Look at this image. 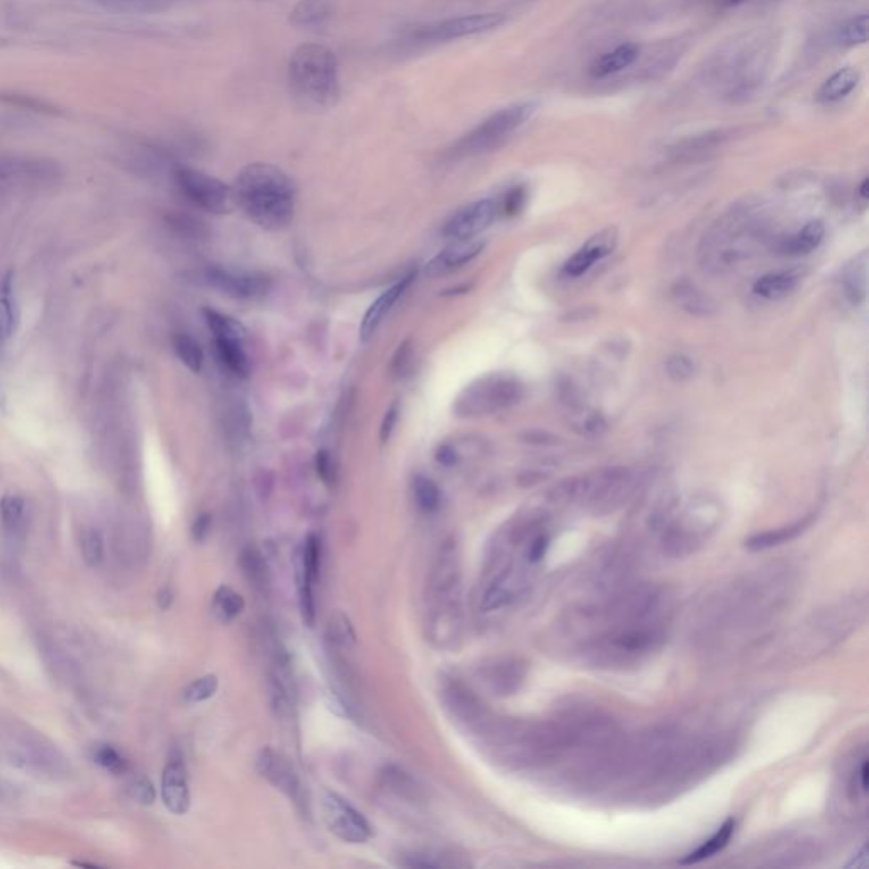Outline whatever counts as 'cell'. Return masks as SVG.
Wrapping results in <instances>:
<instances>
[{
  "instance_id": "277c9868",
  "label": "cell",
  "mask_w": 869,
  "mask_h": 869,
  "mask_svg": "<svg viewBox=\"0 0 869 869\" xmlns=\"http://www.w3.org/2000/svg\"><path fill=\"white\" fill-rule=\"evenodd\" d=\"M523 396L522 382L508 374H491L469 386L457 401L462 416H484L512 408Z\"/></svg>"
},
{
  "instance_id": "2e32d148",
  "label": "cell",
  "mask_w": 869,
  "mask_h": 869,
  "mask_svg": "<svg viewBox=\"0 0 869 869\" xmlns=\"http://www.w3.org/2000/svg\"><path fill=\"white\" fill-rule=\"evenodd\" d=\"M413 279H414V272H409L408 275H405L401 280H397L392 288L384 290L375 299L371 307L367 309V313L362 320V324H360V340L367 341L374 335L379 324L382 323V320L388 316V313L396 305V301L405 294V290L408 289Z\"/></svg>"
},
{
  "instance_id": "83f0119b",
  "label": "cell",
  "mask_w": 869,
  "mask_h": 869,
  "mask_svg": "<svg viewBox=\"0 0 869 869\" xmlns=\"http://www.w3.org/2000/svg\"><path fill=\"white\" fill-rule=\"evenodd\" d=\"M173 350L179 360L192 371L194 374H199L205 363V354L203 348L197 341L194 340L190 335L179 333L173 337Z\"/></svg>"
},
{
  "instance_id": "ac0fdd59",
  "label": "cell",
  "mask_w": 869,
  "mask_h": 869,
  "mask_svg": "<svg viewBox=\"0 0 869 869\" xmlns=\"http://www.w3.org/2000/svg\"><path fill=\"white\" fill-rule=\"evenodd\" d=\"M18 326V306L14 294V272L9 271L0 279V357Z\"/></svg>"
},
{
  "instance_id": "bcb514c9",
  "label": "cell",
  "mask_w": 869,
  "mask_h": 869,
  "mask_svg": "<svg viewBox=\"0 0 869 869\" xmlns=\"http://www.w3.org/2000/svg\"><path fill=\"white\" fill-rule=\"evenodd\" d=\"M437 461L444 464V465H452V464H455V461H457V454H455V450L450 445H445V447H442L439 450Z\"/></svg>"
},
{
  "instance_id": "74e56055",
  "label": "cell",
  "mask_w": 869,
  "mask_h": 869,
  "mask_svg": "<svg viewBox=\"0 0 869 869\" xmlns=\"http://www.w3.org/2000/svg\"><path fill=\"white\" fill-rule=\"evenodd\" d=\"M96 763L101 765L104 769H107L113 774H121L126 771V761L120 752L109 746H104L96 750Z\"/></svg>"
},
{
  "instance_id": "8d00e7d4",
  "label": "cell",
  "mask_w": 869,
  "mask_h": 869,
  "mask_svg": "<svg viewBox=\"0 0 869 869\" xmlns=\"http://www.w3.org/2000/svg\"><path fill=\"white\" fill-rule=\"evenodd\" d=\"M82 554L84 561L90 567H97L104 559V540L97 529H87L82 535Z\"/></svg>"
},
{
  "instance_id": "4316f807",
  "label": "cell",
  "mask_w": 869,
  "mask_h": 869,
  "mask_svg": "<svg viewBox=\"0 0 869 869\" xmlns=\"http://www.w3.org/2000/svg\"><path fill=\"white\" fill-rule=\"evenodd\" d=\"M380 778H382L384 786L394 791L397 797H403V798L413 801L422 800V797H423V793H422V790H420L416 781L409 776L408 773H405L399 767H386L382 771Z\"/></svg>"
},
{
  "instance_id": "ffe728a7",
  "label": "cell",
  "mask_w": 869,
  "mask_h": 869,
  "mask_svg": "<svg viewBox=\"0 0 869 869\" xmlns=\"http://www.w3.org/2000/svg\"><path fill=\"white\" fill-rule=\"evenodd\" d=\"M861 80L859 70L854 67L837 70L822 87L818 88L817 99L820 103H837L846 99Z\"/></svg>"
},
{
  "instance_id": "836d02e7",
  "label": "cell",
  "mask_w": 869,
  "mask_h": 869,
  "mask_svg": "<svg viewBox=\"0 0 869 869\" xmlns=\"http://www.w3.org/2000/svg\"><path fill=\"white\" fill-rule=\"evenodd\" d=\"M837 39L842 46H856V45L866 43V39H868V16L861 14L857 18L848 21L840 28Z\"/></svg>"
},
{
  "instance_id": "6da1fadb",
  "label": "cell",
  "mask_w": 869,
  "mask_h": 869,
  "mask_svg": "<svg viewBox=\"0 0 869 869\" xmlns=\"http://www.w3.org/2000/svg\"><path fill=\"white\" fill-rule=\"evenodd\" d=\"M231 190L235 205L263 230H282L294 218V184L289 175L271 163H252L245 167Z\"/></svg>"
},
{
  "instance_id": "d4e9b609",
  "label": "cell",
  "mask_w": 869,
  "mask_h": 869,
  "mask_svg": "<svg viewBox=\"0 0 869 869\" xmlns=\"http://www.w3.org/2000/svg\"><path fill=\"white\" fill-rule=\"evenodd\" d=\"M797 286H798V277H795L793 273L773 272L757 279L752 289L759 297H765L767 301H778L791 294L797 289Z\"/></svg>"
},
{
  "instance_id": "44dd1931",
  "label": "cell",
  "mask_w": 869,
  "mask_h": 869,
  "mask_svg": "<svg viewBox=\"0 0 869 869\" xmlns=\"http://www.w3.org/2000/svg\"><path fill=\"white\" fill-rule=\"evenodd\" d=\"M825 228L820 221H810L798 233L788 237L780 245V254L788 256H801L812 254L823 241Z\"/></svg>"
},
{
  "instance_id": "8fae6325",
  "label": "cell",
  "mask_w": 869,
  "mask_h": 869,
  "mask_svg": "<svg viewBox=\"0 0 869 869\" xmlns=\"http://www.w3.org/2000/svg\"><path fill=\"white\" fill-rule=\"evenodd\" d=\"M505 14L486 13L461 18L447 19L442 22L422 28L416 36L423 41H450L465 36L480 35L505 24Z\"/></svg>"
},
{
  "instance_id": "1f68e13d",
  "label": "cell",
  "mask_w": 869,
  "mask_h": 869,
  "mask_svg": "<svg viewBox=\"0 0 869 869\" xmlns=\"http://www.w3.org/2000/svg\"><path fill=\"white\" fill-rule=\"evenodd\" d=\"M413 491L418 506L426 513H433L440 506V489L439 486L425 476H416L413 482Z\"/></svg>"
},
{
  "instance_id": "4dcf8cb0",
  "label": "cell",
  "mask_w": 869,
  "mask_h": 869,
  "mask_svg": "<svg viewBox=\"0 0 869 869\" xmlns=\"http://www.w3.org/2000/svg\"><path fill=\"white\" fill-rule=\"evenodd\" d=\"M243 610H245V601L237 591H233L228 586L218 588V591L214 595V601H213V612L220 622H222V623L231 622Z\"/></svg>"
},
{
  "instance_id": "d6986e66",
  "label": "cell",
  "mask_w": 869,
  "mask_h": 869,
  "mask_svg": "<svg viewBox=\"0 0 869 869\" xmlns=\"http://www.w3.org/2000/svg\"><path fill=\"white\" fill-rule=\"evenodd\" d=\"M639 46L633 45V43H627V45H620L616 46L612 52L605 53L601 54L599 58H597L591 65V75L597 77V79H605V77H610V75H614L622 70L629 69L631 63L637 60L639 56Z\"/></svg>"
},
{
  "instance_id": "7bdbcfd3",
  "label": "cell",
  "mask_w": 869,
  "mask_h": 869,
  "mask_svg": "<svg viewBox=\"0 0 869 869\" xmlns=\"http://www.w3.org/2000/svg\"><path fill=\"white\" fill-rule=\"evenodd\" d=\"M211 530V516L209 514H199L197 520L192 525V537L196 542H203L207 533Z\"/></svg>"
},
{
  "instance_id": "9c48e42d",
  "label": "cell",
  "mask_w": 869,
  "mask_h": 869,
  "mask_svg": "<svg viewBox=\"0 0 869 869\" xmlns=\"http://www.w3.org/2000/svg\"><path fill=\"white\" fill-rule=\"evenodd\" d=\"M256 767L258 773L267 781H271L277 790H280L305 817L311 815L306 788L301 783L296 769L292 767L288 757H284L277 750L265 748L256 759Z\"/></svg>"
},
{
  "instance_id": "7c38bea8",
  "label": "cell",
  "mask_w": 869,
  "mask_h": 869,
  "mask_svg": "<svg viewBox=\"0 0 869 869\" xmlns=\"http://www.w3.org/2000/svg\"><path fill=\"white\" fill-rule=\"evenodd\" d=\"M497 214V205L491 199L476 201L472 205L462 207L457 211L444 228L447 238L469 239L476 238L484 230L491 226Z\"/></svg>"
},
{
  "instance_id": "7a4b0ae2",
  "label": "cell",
  "mask_w": 869,
  "mask_h": 869,
  "mask_svg": "<svg viewBox=\"0 0 869 869\" xmlns=\"http://www.w3.org/2000/svg\"><path fill=\"white\" fill-rule=\"evenodd\" d=\"M289 84L296 99L309 109H330L340 97L335 53L323 45H303L292 53Z\"/></svg>"
},
{
  "instance_id": "f35d334b",
  "label": "cell",
  "mask_w": 869,
  "mask_h": 869,
  "mask_svg": "<svg viewBox=\"0 0 869 869\" xmlns=\"http://www.w3.org/2000/svg\"><path fill=\"white\" fill-rule=\"evenodd\" d=\"M330 631H331V637L337 644H340L343 648H348L350 644H355V633H354V629L350 625V622L345 618V616H338L333 620V623L330 625Z\"/></svg>"
},
{
  "instance_id": "603a6c76",
  "label": "cell",
  "mask_w": 869,
  "mask_h": 869,
  "mask_svg": "<svg viewBox=\"0 0 869 869\" xmlns=\"http://www.w3.org/2000/svg\"><path fill=\"white\" fill-rule=\"evenodd\" d=\"M569 425L582 437H599L606 431V420L595 409L582 406L574 399L569 401Z\"/></svg>"
},
{
  "instance_id": "60d3db41",
  "label": "cell",
  "mask_w": 869,
  "mask_h": 869,
  "mask_svg": "<svg viewBox=\"0 0 869 869\" xmlns=\"http://www.w3.org/2000/svg\"><path fill=\"white\" fill-rule=\"evenodd\" d=\"M397 414H399V406H397V403H392L391 408L386 411L382 425H380V442L382 444H386L391 439L392 430L397 423Z\"/></svg>"
},
{
  "instance_id": "e575fe53",
  "label": "cell",
  "mask_w": 869,
  "mask_h": 869,
  "mask_svg": "<svg viewBox=\"0 0 869 869\" xmlns=\"http://www.w3.org/2000/svg\"><path fill=\"white\" fill-rule=\"evenodd\" d=\"M218 686H220V681H218V678L214 674L203 676V678L190 682L188 688L184 689V701L188 703V705L203 703L205 699L213 698L216 695Z\"/></svg>"
},
{
  "instance_id": "4fadbf2b",
  "label": "cell",
  "mask_w": 869,
  "mask_h": 869,
  "mask_svg": "<svg viewBox=\"0 0 869 869\" xmlns=\"http://www.w3.org/2000/svg\"><path fill=\"white\" fill-rule=\"evenodd\" d=\"M162 798L175 815H186L190 808L188 769L182 759H171L162 776Z\"/></svg>"
},
{
  "instance_id": "cb8c5ba5",
  "label": "cell",
  "mask_w": 869,
  "mask_h": 869,
  "mask_svg": "<svg viewBox=\"0 0 869 869\" xmlns=\"http://www.w3.org/2000/svg\"><path fill=\"white\" fill-rule=\"evenodd\" d=\"M866 279H868V255L861 254L852 260L842 273V288L846 297L852 305H859L866 297Z\"/></svg>"
},
{
  "instance_id": "e0dca14e",
  "label": "cell",
  "mask_w": 869,
  "mask_h": 869,
  "mask_svg": "<svg viewBox=\"0 0 869 869\" xmlns=\"http://www.w3.org/2000/svg\"><path fill=\"white\" fill-rule=\"evenodd\" d=\"M671 297H673L674 305L682 309L684 313H688L689 316L710 318V316H715L716 311H718V305L708 294H705L695 284L686 282V280L676 282L671 288Z\"/></svg>"
},
{
  "instance_id": "b9f144b4",
  "label": "cell",
  "mask_w": 869,
  "mask_h": 869,
  "mask_svg": "<svg viewBox=\"0 0 869 869\" xmlns=\"http://www.w3.org/2000/svg\"><path fill=\"white\" fill-rule=\"evenodd\" d=\"M523 201H525V192H523V188H513L512 192H510V194L506 196V199H505V213H506L508 216L516 214V213L522 209Z\"/></svg>"
},
{
  "instance_id": "ba28073f",
  "label": "cell",
  "mask_w": 869,
  "mask_h": 869,
  "mask_svg": "<svg viewBox=\"0 0 869 869\" xmlns=\"http://www.w3.org/2000/svg\"><path fill=\"white\" fill-rule=\"evenodd\" d=\"M322 814L331 834L348 844H363L372 837V827L357 808L335 791L322 793Z\"/></svg>"
},
{
  "instance_id": "5b68a950",
  "label": "cell",
  "mask_w": 869,
  "mask_h": 869,
  "mask_svg": "<svg viewBox=\"0 0 869 869\" xmlns=\"http://www.w3.org/2000/svg\"><path fill=\"white\" fill-rule=\"evenodd\" d=\"M203 314H205V323L211 330L213 340L216 345V352L221 358L222 363L233 374H237L238 377H248L250 369H252V362H250V357H248L246 348H245V340H246L245 333L246 331H245L243 324L239 323L238 320L226 316L216 309H209V307H205Z\"/></svg>"
},
{
  "instance_id": "3957f363",
  "label": "cell",
  "mask_w": 869,
  "mask_h": 869,
  "mask_svg": "<svg viewBox=\"0 0 869 869\" xmlns=\"http://www.w3.org/2000/svg\"><path fill=\"white\" fill-rule=\"evenodd\" d=\"M537 107L539 105L535 103H520L499 109L459 139L448 152V158L455 162L493 150L506 138L512 137L518 128H522L537 113Z\"/></svg>"
},
{
  "instance_id": "ee69618b",
  "label": "cell",
  "mask_w": 869,
  "mask_h": 869,
  "mask_svg": "<svg viewBox=\"0 0 869 869\" xmlns=\"http://www.w3.org/2000/svg\"><path fill=\"white\" fill-rule=\"evenodd\" d=\"M525 439L529 440L527 444L556 445L561 442L559 437H556L552 433H547V431H531Z\"/></svg>"
},
{
  "instance_id": "7dc6e473",
  "label": "cell",
  "mask_w": 869,
  "mask_h": 869,
  "mask_svg": "<svg viewBox=\"0 0 869 869\" xmlns=\"http://www.w3.org/2000/svg\"><path fill=\"white\" fill-rule=\"evenodd\" d=\"M158 603H160V606H162L163 610H167V608L171 606V591H169V589H163V591H160V595H158Z\"/></svg>"
},
{
  "instance_id": "8992f818",
  "label": "cell",
  "mask_w": 869,
  "mask_h": 869,
  "mask_svg": "<svg viewBox=\"0 0 869 869\" xmlns=\"http://www.w3.org/2000/svg\"><path fill=\"white\" fill-rule=\"evenodd\" d=\"M173 177L188 201L207 213L224 214L235 207L231 188L213 175L190 167H177Z\"/></svg>"
},
{
  "instance_id": "f546056e",
  "label": "cell",
  "mask_w": 869,
  "mask_h": 869,
  "mask_svg": "<svg viewBox=\"0 0 869 869\" xmlns=\"http://www.w3.org/2000/svg\"><path fill=\"white\" fill-rule=\"evenodd\" d=\"M330 14L331 0H301L290 13V19L297 26H311L323 22Z\"/></svg>"
},
{
  "instance_id": "d6a6232c",
  "label": "cell",
  "mask_w": 869,
  "mask_h": 869,
  "mask_svg": "<svg viewBox=\"0 0 869 869\" xmlns=\"http://www.w3.org/2000/svg\"><path fill=\"white\" fill-rule=\"evenodd\" d=\"M806 525H808V520L800 522L797 525H791L788 529L774 530V531H766V533L756 535V537H752L749 542H748V547H750V548H766V547L778 546V544H781L784 540H790V539L797 537L798 533L803 531V529Z\"/></svg>"
},
{
  "instance_id": "d590c367",
  "label": "cell",
  "mask_w": 869,
  "mask_h": 869,
  "mask_svg": "<svg viewBox=\"0 0 869 869\" xmlns=\"http://www.w3.org/2000/svg\"><path fill=\"white\" fill-rule=\"evenodd\" d=\"M665 374L674 382H686L697 374V365L693 358L684 354H673L665 360Z\"/></svg>"
},
{
  "instance_id": "f6af8a7d",
  "label": "cell",
  "mask_w": 869,
  "mask_h": 869,
  "mask_svg": "<svg viewBox=\"0 0 869 869\" xmlns=\"http://www.w3.org/2000/svg\"><path fill=\"white\" fill-rule=\"evenodd\" d=\"M316 467H318L320 478L326 480V482H330L333 471H331V462H330V457H328L326 452H320L318 454V457H316Z\"/></svg>"
},
{
  "instance_id": "30bf717a",
  "label": "cell",
  "mask_w": 869,
  "mask_h": 869,
  "mask_svg": "<svg viewBox=\"0 0 869 869\" xmlns=\"http://www.w3.org/2000/svg\"><path fill=\"white\" fill-rule=\"evenodd\" d=\"M201 280L207 288L220 290L224 296L243 301H255L269 294L271 279L260 273L241 272L222 267H207L201 273Z\"/></svg>"
},
{
  "instance_id": "52a82bcc",
  "label": "cell",
  "mask_w": 869,
  "mask_h": 869,
  "mask_svg": "<svg viewBox=\"0 0 869 869\" xmlns=\"http://www.w3.org/2000/svg\"><path fill=\"white\" fill-rule=\"evenodd\" d=\"M633 488V474L627 467H606L591 476L578 479L576 499L593 505L597 510H614Z\"/></svg>"
},
{
  "instance_id": "484cf974",
  "label": "cell",
  "mask_w": 869,
  "mask_h": 869,
  "mask_svg": "<svg viewBox=\"0 0 869 869\" xmlns=\"http://www.w3.org/2000/svg\"><path fill=\"white\" fill-rule=\"evenodd\" d=\"M733 831H735V820L733 818H729L727 822H723L720 825V829L716 831L715 834L712 835L706 842H703L699 846L697 851L688 854L684 859L681 861V865H695V863H699V861H705L712 856H715L716 852L722 851L732 839Z\"/></svg>"
},
{
  "instance_id": "7402d4cb",
  "label": "cell",
  "mask_w": 869,
  "mask_h": 869,
  "mask_svg": "<svg viewBox=\"0 0 869 869\" xmlns=\"http://www.w3.org/2000/svg\"><path fill=\"white\" fill-rule=\"evenodd\" d=\"M239 565L243 569L245 578L256 593L267 595L271 589V572L262 552L254 547L245 548L239 556Z\"/></svg>"
},
{
  "instance_id": "5bb4252c",
  "label": "cell",
  "mask_w": 869,
  "mask_h": 869,
  "mask_svg": "<svg viewBox=\"0 0 869 869\" xmlns=\"http://www.w3.org/2000/svg\"><path fill=\"white\" fill-rule=\"evenodd\" d=\"M484 246L486 243L480 239H454V243L448 245L444 252L426 263V273L430 277H439L461 269L465 263L472 262L484 250Z\"/></svg>"
},
{
  "instance_id": "ab89813d",
  "label": "cell",
  "mask_w": 869,
  "mask_h": 869,
  "mask_svg": "<svg viewBox=\"0 0 869 869\" xmlns=\"http://www.w3.org/2000/svg\"><path fill=\"white\" fill-rule=\"evenodd\" d=\"M130 793H131L133 800L141 803V805H152L155 801L154 784L150 783L146 778H141V780L131 784Z\"/></svg>"
},
{
  "instance_id": "c3c4849f",
  "label": "cell",
  "mask_w": 869,
  "mask_h": 869,
  "mask_svg": "<svg viewBox=\"0 0 869 869\" xmlns=\"http://www.w3.org/2000/svg\"><path fill=\"white\" fill-rule=\"evenodd\" d=\"M868 179H865V180H863V188H861V196H863L865 199L868 197Z\"/></svg>"
},
{
  "instance_id": "f1b7e54d",
  "label": "cell",
  "mask_w": 869,
  "mask_h": 869,
  "mask_svg": "<svg viewBox=\"0 0 869 869\" xmlns=\"http://www.w3.org/2000/svg\"><path fill=\"white\" fill-rule=\"evenodd\" d=\"M24 499L18 495H5L0 499V523L7 535H16L24 525Z\"/></svg>"
},
{
  "instance_id": "9a60e30c",
  "label": "cell",
  "mask_w": 869,
  "mask_h": 869,
  "mask_svg": "<svg viewBox=\"0 0 869 869\" xmlns=\"http://www.w3.org/2000/svg\"><path fill=\"white\" fill-rule=\"evenodd\" d=\"M614 246H616V230L610 228L601 231L599 235L589 239L578 254H574L565 262L564 273L569 277H581L595 265V262L610 255Z\"/></svg>"
}]
</instances>
